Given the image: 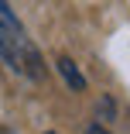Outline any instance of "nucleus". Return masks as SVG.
Segmentation results:
<instances>
[{"label":"nucleus","mask_w":130,"mask_h":134,"mask_svg":"<svg viewBox=\"0 0 130 134\" xmlns=\"http://www.w3.org/2000/svg\"><path fill=\"white\" fill-rule=\"evenodd\" d=\"M58 72H62V79L69 83V90H75V93H82V90H86V79H82V72L75 69V62H72L69 55H62V59H58Z\"/></svg>","instance_id":"1"}]
</instances>
